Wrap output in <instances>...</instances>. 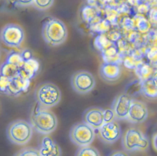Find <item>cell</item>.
<instances>
[{"mask_svg":"<svg viewBox=\"0 0 157 156\" xmlns=\"http://www.w3.org/2000/svg\"><path fill=\"white\" fill-rule=\"evenodd\" d=\"M30 124L33 129L42 135H49L57 128L58 119L48 108L36 107L30 116Z\"/></svg>","mask_w":157,"mask_h":156,"instance_id":"cell-1","label":"cell"},{"mask_svg":"<svg viewBox=\"0 0 157 156\" xmlns=\"http://www.w3.org/2000/svg\"><path fill=\"white\" fill-rule=\"evenodd\" d=\"M42 35L44 41L49 45L55 46L63 43L67 37V29L63 21L52 17L43 24Z\"/></svg>","mask_w":157,"mask_h":156,"instance_id":"cell-2","label":"cell"},{"mask_svg":"<svg viewBox=\"0 0 157 156\" xmlns=\"http://www.w3.org/2000/svg\"><path fill=\"white\" fill-rule=\"evenodd\" d=\"M34 97L39 106L50 109L59 103L61 99V92L54 83L45 82L36 87Z\"/></svg>","mask_w":157,"mask_h":156,"instance_id":"cell-3","label":"cell"},{"mask_svg":"<svg viewBox=\"0 0 157 156\" xmlns=\"http://www.w3.org/2000/svg\"><path fill=\"white\" fill-rule=\"evenodd\" d=\"M121 144L127 152H144L147 150L150 142L148 137L139 128L129 127L122 135Z\"/></svg>","mask_w":157,"mask_h":156,"instance_id":"cell-4","label":"cell"},{"mask_svg":"<svg viewBox=\"0 0 157 156\" xmlns=\"http://www.w3.org/2000/svg\"><path fill=\"white\" fill-rule=\"evenodd\" d=\"M33 128L30 122L23 119H17L7 126L6 134L9 141L15 144L23 146L31 139Z\"/></svg>","mask_w":157,"mask_h":156,"instance_id":"cell-5","label":"cell"},{"mask_svg":"<svg viewBox=\"0 0 157 156\" xmlns=\"http://www.w3.org/2000/svg\"><path fill=\"white\" fill-rule=\"evenodd\" d=\"M69 138L72 143L79 147L90 145L95 138L94 129L83 122L75 123L71 128Z\"/></svg>","mask_w":157,"mask_h":156,"instance_id":"cell-6","label":"cell"},{"mask_svg":"<svg viewBox=\"0 0 157 156\" xmlns=\"http://www.w3.org/2000/svg\"><path fill=\"white\" fill-rule=\"evenodd\" d=\"M71 84L75 92L79 94H86L94 88L96 80L90 72L86 70H79L72 75Z\"/></svg>","mask_w":157,"mask_h":156,"instance_id":"cell-7","label":"cell"},{"mask_svg":"<svg viewBox=\"0 0 157 156\" xmlns=\"http://www.w3.org/2000/svg\"><path fill=\"white\" fill-rule=\"evenodd\" d=\"M25 38L23 28L16 24H7L1 30L0 39L6 46L11 48H18Z\"/></svg>","mask_w":157,"mask_h":156,"instance_id":"cell-8","label":"cell"},{"mask_svg":"<svg viewBox=\"0 0 157 156\" xmlns=\"http://www.w3.org/2000/svg\"><path fill=\"white\" fill-rule=\"evenodd\" d=\"M122 135L121 128L117 121L104 122L98 129V137L103 143L112 144L117 141Z\"/></svg>","mask_w":157,"mask_h":156,"instance_id":"cell-9","label":"cell"},{"mask_svg":"<svg viewBox=\"0 0 157 156\" xmlns=\"http://www.w3.org/2000/svg\"><path fill=\"white\" fill-rule=\"evenodd\" d=\"M132 100V97L127 93H121L115 97L111 110L116 121L126 119Z\"/></svg>","mask_w":157,"mask_h":156,"instance_id":"cell-10","label":"cell"},{"mask_svg":"<svg viewBox=\"0 0 157 156\" xmlns=\"http://www.w3.org/2000/svg\"><path fill=\"white\" fill-rule=\"evenodd\" d=\"M148 116L147 105L140 100H132L126 120L132 124H140L146 121Z\"/></svg>","mask_w":157,"mask_h":156,"instance_id":"cell-11","label":"cell"},{"mask_svg":"<svg viewBox=\"0 0 157 156\" xmlns=\"http://www.w3.org/2000/svg\"><path fill=\"white\" fill-rule=\"evenodd\" d=\"M83 122L93 129H98L104 123V110L100 107L87 108L82 116Z\"/></svg>","mask_w":157,"mask_h":156,"instance_id":"cell-12","label":"cell"},{"mask_svg":"<svg viewBox=\"0 0 157 156\" xmlns=\"http://www.w3.org/2000/svg\"><path fill=\"white\" fill-rule=\"evenodd\" d=\"M121 73L120 66L117 63L104 62L99 68V75L101 78L108 83L117 81L120 78Z\"/></svg>","mask_w":157,"mask_h":156,"instance_id":"cell-13","label":"cell"},{"mask_svg":"<svg viewBox=\"0 0 157 156\" xmlns=\"http://www.w3.org/2000/svg\"><path fill=\"white\" fill-rule=\"evenodd\" d=\"M38 149L40 156L62 155V151L59 146L48 136H44L41 139Z\"/></svg>","mask_w":157,"mask_h":156,"instance_id":"cell-14","label":"cell"},{"mask_svg":"<svg viewBox=\"0 0 157 156\" xmlns=\"http://www.w3.org/2000/svg\"><path fill=\"white\" fill-rule=\"evenodd\" d=\"M101 10L98 6L85 4L80 9V15L82 20L90 24L96 20L101 18Z\"/></svg>","mask_w":157,"mask_h":156,"instance_id":"cell-15","label":"cell"},{"mask_svg":"<svg viewBox=\"0 0 157 156\" xmlns=\"http://www.w3.org/2000/svg\"><path fill=\"white\" fill-rule=\"evenodd\" d=\"M140 92L144 97L148 99L153 100L156 98L157 89L156 76H150L143 81L140 87Z\"/></svg>","mask_w":157,"mask_h":156,"instance_id":"cell-16","label":"cell"},{"mask_svg":"<svg viewBox=\"0 0 157 156\" xmlns=\"http://www.w3.org/2000/svg\"><path fill=\"white\" fill-rule=\"evenodd\" d=\"M28 79L23 78L20 75L12 78L9 86L7 95L18 96L28 86Z\"/></svg>","mask_w":157,"mask_h":156,"instance_id":"cell-17","label":"cell"},{"mask_svg":"<svg viewBox=\"0 0 157 156\" xmlns=\"http://www.w3.org/2000/svg\"><path fill=\"white\" fill-rule=\"evenodd\" d=\"M38 62L33 58L25 61L23 64L19 67L18 75L23 78L29 79L33 76L35 72L38 69Z\"/></svg>","mask_w":157,"mask_h":156,"instance_id":"cell-18","label":"cell"},{"mask_svg":"<svg viewBox=\"0 0 157 156\" xmlns=\"http://www.w3.org/2000/svg\"><path fill=\"white\" fill-rule=\"evenodd\" d=\"M101 53L103 60L105 62L118 64L119 61L121 59L120 53H119L118 47L115 43H113Z\"/></svg>","mask_w":157,"mask_h":156,"instance_id":"cell-19","label":"cell"},{"mask_svg":"<svg viewBox=\"0 0 157 156\" xmlns=\"http://www.w3.org/2000/svg\"><path fill=\"white\" fill-rule=\"evenodd\" d=\"M19 67L5 61L0 66V75L12 79L18 75Z\"/></svg>","mask_w":157,"mask_h":156,"instance_id":"cell-20","label":"cell"},{"mask_svg":"<svg viewBox=\"0 0 157 156\" xmlns=\"http://www.w3.org/2000/svg\"><path fill=\"white\" fill-rule=\"evenodd\" d=\"M134 28H136L142 32H147L150 29V21L145 18L142 14L137 13L132 18Z\"/></svg>","mask_w":157,"mask_h":156,"instance_id":"cell-21","label":"cell"},{"mask_svg":"<svg viewBox=\"0 0 157 156\" xmlns=\"http://www.w3.org/2000/svg\"><path fill=\"white\" fill-rule=\"evenodd\" d=\"M110 23L106 19L99 18L90 24V29L98 34H105L110 29Z\"/></svg>","mask_w":157,"mask_h":156,"instance_id":"cell-22","label":"cell"},{"mask_svg":"<svg viewBox=\"0 0 157 156\" xmlns=\"http://www.w3.org/2000/svg\"><path fill=\"white\" fill-rule=\"evenodd\" d=\"M113 43H114V42L109 40L104 34H98L94 40V45L95 48L101 52L103 51Z\"/></svg>","mask_w":157,"mask_h":156,"instance_id":"cell-23","label":"cell"},{"mask_svg":"<svg viewBox=\"0 0 157 156\" xmlns=\"http://www.w3.org/2000/svg\"><path fill=\"white\" fill-rule=\"evenodd\" d=\"M104 11L106 15V20L109 21L110 24L112 25L117 24L119 13L117 11L116 7L108 5L105 7Z\"/></svg>","mask_w":157,"mask_h":156,"instance_id":"cell-24","label":"cell"},{"mask_svg":"<svg viewBox=\"0 0 157 156\" xmlns=\"http://www.w3.org/2000/svg\"><path fill=\"white\" fill-rule=\"evenodd\" d=\"M75 156H100V154L96 148L88 145L79 147Z\"/></svg>","mask_w":157,"mask_h":156,"instance_id":"cell-25","label":"cell"},{"mask_svg":"<svg viewBox=\"0 0 157 156\" xmlns=\"http://www.w3.org/2000/svg\"><path fill=\"white\" fill-rule=\"evenodd\" d=\"M6 61L9 63L14 64L19 67L23 64L24 62L21 54L15 51L10 52L7 56Z\"/></svg>","mask_w":157,"mask_h":156,"instance_id":"cell-26","label":"cell"},{"mask_svg":"<svg viewBox=\"0 0 157 156\" xmlns=\"http://www.w3.org/2000/svg\"><path fill=\"white\" fill-rule=\"evenodd\" d=\"M13 156H40L38 148L25 147L17 151Z\"/></svg>","mask_w":157,"mask_h":156,"instance_id":"cell-27","label":"cell"},{"mask_svg":"<svg viewBox=\"0 0 157 156\" xmlns=\"http://www.w3.org/2000/svg\"><path fill=\"white\" fill-rule=\"evenodd\" d=\"M54 0H33L32 6L39 10H45L52 7Z\"/></svg>","mask_w":157,"mask_h":156,"instance_id":"cell-28","label":"cell"},{"mask_svg":"<svg viewBox=\"0 0 157 156\" xmlns=\"http://www.w3.org/2000/svg\"><path fill=\"white\" fill-rule=\"evenodd\" d=\"M12 79L0 75V94H7L9 84Z\"/></svg>","mask_w":157,"mask_h":156,"instance_id":"cell-29","label":"cell"},{"mask_svg":"<svg viewBox=\"0 0 157 156\" xmlns=\"http://www.w3.org/2000/svg\"><path fill=\"white\" fill-rule=\"evenodd\" d=\"M10 2L15 6L20 7H25L31 6L33 0H9Z\"/></svg>","mask_w":157,"mask_h":156,"instance_id":"cell-30","label":"cell"},{"mask_svg":"<svg viewBox=\"0 0 157 156\" xmlns=\"http://www.w3.org/2000/svg\"><path fill=\"white\" fill-rule=\"evenodd\" d=\"M122 27L123 29H124L126 31H130L133 30L134 28V23L132 21V19H130L128 17L124 18L122 22Z\"/></svg>","mask_w":157,"mask_h":156,"instance_id":"cell-31","label":"cell"},{"mask_svg":"<svg viewBox=\"0 0 157 156\" xmlns=\"http://www.w3.org/2000/svg\"><path fill=\"white\" fill-rule=\"evenodd\" d=\"M104 122H109L115 120V116L111 109L104 110Z\"/></svg>","mask_w":157,"mask_h":156,"instance_id":"cell-32","label":"cell"},{"mask_svg":"<svg viewBox=\"0 0 157 156\" xmlns=\"http://www.w3.org/2000/svg\"><path fill=\"white\" fill-rule=\"evenodd\" d=\"M106 36L108 38V39L112 42H115L118 41L120 39H121V34L119 32L115 31L110 32L108 34V35Z\"/></svg>","mask_w":157,"mask_h":156,"instance_id":"cell-33","label":"cell"},{"mask_svg":"<svg viewBox=\"0 0 157 156\" xmlns=\"http://www.w3.org/2000/svg\"><path fill=\"white\" fill-rule=\"evenodd\" d=\"M149 14V18L150 21L151 22V23L156 24V10L155 8H152L151 9H150L148 11Z\"/></svg>","mask_w":157,"mask_h":156,"instance_id":"cell-34","label":"cell"},{"mask_svg":"<svg viewBox=\"0 0 157 156\" xmlns=\"http://www.w3.org/2000/svg\"><path fill=\"white\" fill-rule=\"evenodd\" d=\"M109 156H130L128 152L124 150H117L110 153Z\"/></svg>","mask_w":157,"mask_h":156,"instance_id":"cell-35","label":"cell"},{"mask_svg":"<svg viewBox=\"0 0 157 156\" xmlns=\"http://www.w3.org/2000/svg\"><path fill=\"white\" fill-rule=\"evenodd\" d=\"M21 56L23 59V61H27L31 58H32V54L31 51L29 50L25 49L22 51L21 53H20Z\"/></svg>","mask_w":157,"mask_h":156,"instance_id":"cell-36","label":"cell"},{"mask_svg":"<svg viewBox=\"0 0 157 156\" xmlns=\"http://www.w3.org/2000/svg\"><path fill=\"white\" fill-rule=\"evenodd\" d=\"M152 143H153V146L155 149L156 150V133H155V134L153 135Z\"/></svg>","mask_w":157,"mask_h":156,"instance_id":"cell-37","label":"cell"},{"mask_svg":"<svg viewBox=\"0 0 157 156\" xmlns=\"http://www.w3.org/2000/svg\"><path fill=\"white\" fill-rule=\"evenodd\" d=\"M99 1L102 2V3H109V2H111L113 0H99Z\"/></svg>","mask_w":157,"mask_h":156,"instance_id":"cell-38","label":"cell"},{"mask_svg":"<svg viewBox=\"0 0 157 156\" xmlns=\"http://www.w3.org/2000/svg\"><path fill=\"white\" fill-rule=\"evenodd\" d=\"M155 1H156V0H155Z\"/></svg>","mask_w":157,"mask_h":156,"instance_id":"cell-39","label":"cell"}]
</instances>
